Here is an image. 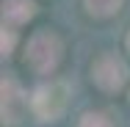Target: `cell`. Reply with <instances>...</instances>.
Listing matches in <instances>:
<instances>
[{
	"instance_id": "cell-1",
	"label": "cell",
	"mask_w": 130,
	"mask_h": 127,
	"mask_svg": "<svg viewBox=\"0 0 130 127\" xmlns=\"http://www.w3.org/2000/svg\"><path fill=\"white\" fill-rule=\"evenodd\" d=\"M64 58V42L53 33V30H36L28 42V52H25V64L30 72L36 75H53L58 69Z\"/></svg>"
},
{
	"instance_id": "cell-8",
	"label": "cell",
	"mask_w": 130,
	"mask_h": 127,
	"mask_svg": "<svg viewBox=\"0 0 130 127\" xmlns=\"http://www.w3.org/2000/svg\"><path fill=\"white\" fill-rule=\"evenodd\" d=\"M14 44H17V33H14V28H6V25H3V58L11 55Z\"/></svg>"
},
{
	"instance_id": "cell-7",
	"label": "cell",
	"mask_w": 130,
	"mask_h": 127,
	"mask_svg": "<svg viewBox=\"0 0 130 127\" xmlns=\"http://www.w3.org/2000/svg\"><path fill=\"white\" fill-rule=\"evenodd\" d=\"M78 127H113L111 124V119L105 116V113H83V119L78 122Z\"/></svg>"
},
{
	"instance_id": "cell-6",
	"label": "cell",
	"mask_w": 130,
	"mask_h": 127,
	"mask_svg": "<svg viewBox=\"0 0 130 127\" xmlns=\"http://www.w3.org/2000/svg\"><path fill=\"white\" fill-rule=\"evenodd\" d=\"M83 3H86V11H89L91 17L105 20V17H113V14L122 8L125 0H83Z\"/></svg>"
},
{
	"instance_id": "cell-5",
	"label": "cell",
	"mask_w": 130,
	"mask_h": 127,
	"mask_svg": "<svg viewBox=\"0 0 130 127\" xmlns=\"http://www.w3.org/2000/svg\"><path fill=\"white\" fill-rule=\"evenodd\" d=\"M33 14H36L33 0H3V25L6 28L25 25Z\"/></svg>"
},
{
	"instance_id": "cell-9",
	"label": "cell",
	"mask_w": 130,
	"mask_h": 127,
	"mask_svg": "<svg viewBox=\"0 0 130 127\" xmlns=\"http://www.w3.org/2000/svg\"><path fill=\"white\" fill-rule=\"evenodd\" d=\"M125 47H127V52H130V30H127V39H125Z\"/></svg>"
},
{
	"instance_id": "cell-4",
	"label": "cell",
	"mask_w": 130,
	"mask_h": 127,
	"mask_svg": "<svg viewBox=\"0 0 130 127\" xmlns=\"http://www.w3.org/2000/svg\"><path fill=\"white\" fill-rule=\"evenodd\" d=\"M0 91H3V124L14 127L22 119L28 100H25V94H22V88H20V83L14 77H3Z\"/></svg>"
},
{
	"instance_id": "cell-2",
	"label": "cell",
	"mask_w": 130,
	"mask_h": 127,
	"mask_svg": "<svg viewBox=\"0 0 130 127\" xmlns=\"http://www.w3.org/2000/svg\"><path fill=\"white\" fill-rule=\"evenodd\" d=\"M67 108V86L64 83H44L33 91L30 97V111L42 119V122H55Z\"/></svg>"
},
{
	"instance_id": "cell-3",
	"label": "cell",
	"mask_w": 130,
	"mask_h": 127,
	"mask_svg": "<svg viewBox=\"0 0 130 127\" xmlns=\"http://www.w3.org/2000/svg\"><path fill=\"white\" fill-rule=\"evenodd\" d=\"M127 64L113 55V52H103L94 64H91V80L103 88V91H119L127 83Z\"/></svg>"
}]
</instances>
